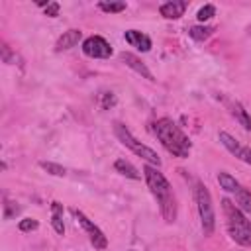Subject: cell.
<instances>
[{"label": "cell", "mask_w": 251, "mask_h": 251, "mask_svg": "<svg viewBox=\"0 0 251 251\" xmlns=\"http://www.w3.org/2000/svg\"><path fill=\"white\" fill-rule=\"evenodd\" d=\"M218 137H220L222 145H224L231 155H235V157L239 155V151H241V147H243V145H241L233 135H229L227 131H220V133H218Z\"/></svg>", "instance_id": "2e32d148"}, {"label": "cell", "mask_w": 251, "mask_h": 251, "mask_svg": "<svg viewBox=\"0 0 251 251\" xmlns=\"http://www.w3.org/2000/svg\"><path fill=\"white\" fill-rule=\"evenodd\" d=\"M212 16H216V6H214V4L202 6V8L198 10V14H196V18H198L200 22H206V20H210Z\"/></svg>", "instance_id": "44dd1931"}, {"label": "cell", "mask_w": 251, "mask_h": 251, "mask_svg": "<svg viewBox=\"0 0 251 251\" xmlns=\"http://www.w3.org/2000/svg\"><path fill=\"white\" fill-rule=\"evenodd\" d=\"M184 10H186V2H182V0H171V2L161 4L159 14L165 20H178L184 14Z\"/></svg>", "instance_id": "30bf717a"}, {"label": "cell", "mask_w": 251, "mask_h": 251, "mask_svg": "<svg viewBox=\"0 0 251 251\" xmlns=\"http://www.w3.org/2000/svg\"><path fill=\"white\" fill-rule=\"evenodd\" d=\"M233 196H235V202H237L235 206H237L241 212H251V192H249L245 186H241Z\"/></svg>", "instance_id": "ac0fdd59"}, {"label": "cell", "mask_w": 251, "mask_h": 251, "mask_svg": "<svg viewBox=\"0 0 251 251\" xmlns=\"http://www.w3.org/2000/svg\"><path fill=\"white\" fill-rule=\"evenodd\" d=\"M37 227H39V222L33 220V218H24V220H20V224H18V229H20V231H33V229H37Z\"/></svg>", "instance_id": "7402d4cb"}, {"label": "cell", "mask_w": 251, "mask_h": 251, "mask_svg": "<svg viewBox=\"0 0 251 251\" xmlns=\"http://www.w3.org/2000/svg\"><path fill=\"white\" fill-rule=\"evenodd\" d=\"M45 14H47L49 18H57V16H59V4H57V2H49L47 8H45Z\"/></svg>", "instance_id": "d4e9b609"}, {"label": "cell", "mask_w": 251, "mask_h": 251, "mask_svg": "<svg viewBox=\"0 0 251 251\" xmlns=\"http://www.w3.org/2000/svg\"><path fill=\"white\" fill-rule=\"evenodd\" d=\"M124 39H126L131 47H135L137 51H143V53L151 51V39H149L145 33L137 31V29H127V31L124 33Z\"/></svg>", "instance_id": "9c48e42d"}, {"label": "cell", "mask_w": 251, "mask_h": 251, "mask_svg": "<svg viewBox=\"0 0 251 251\" xmlns=\"http://www.w3.org/2000/svg\"><path fill=\"white\" fill-rule=\"evenodd\" d=\"M143 176H145V182H147L151 194L157 198L163 220L167 224H173L176 220V200H175L171 182L165 178V175L159 171V167H153L149 163L143 167Z\"/></svg>", "instance_id": "6da1fadb"}, {"label": "cell", "mask_w": 251, "mask_h": 251, "mask_svg": "<svg viewBox=\"0 0 251 251\" xmlns=\"http://www.w3.org/2000/svg\"><path fill=\"white\" fill-rule=\"evenodd\" d=\"M39 167H41L43 171H47L49 175H53V176H65V175H67V169H65V167H61V165H57V163H51V161H41Z\"/></svg>", "instance_id": "d6986e66"}, {"label": "cell", "mask_w": 251, "mask_h": 251, "mask_svg": "<svg viewBox=\"0 0 251 251\" xmlns=\"http://www.w3.org/2000/svg\"><path fill=\"white\" fill-rule=\"evenodd\" d=\"M98 8L106 14H118L126 10V2H98Z\"/></svg>", "instance_id": "ffe728a7"}, {"label": "cell", "mask_w": 251, "mask_h": 251, "mask_svg": "<svg viewBox=\"0 0 251 251\" xmlns=\"http://www.w3.org/2000/svg\"><path fill=\"white\" fill-rule=\"evenodd\" d=\"M114 169H116L120 175H124L126 178H131V180H139V178H141L139 171H137L129 161H126V159H118V161L114 163Z\"/></svg>", "instance_id": "7c38bea8"}, {"label": "cell", "mask_w": 251, "mask_h": 251, "mask_svg": "<svg viewBox=\"0 0 251 251\" xmlns=\"http://www.w3.org/2000/svg\"><path fill=\"white\" fill-rule=\"evenodd\" d=\"M218 182H220V186H222L226 192H229V194H235V192L241 188V184L235 180V176H231V175L226 173V171H220V173H218Z\"/></svg>", "instance_id": "5bb4252c"}, {"label": "cell", "mask_w": 251, "mask_h": 251, "mask_svg": "<svg viewBox=\"0 0 251 251\" xmlns=\"http://www.w3.org/2000/svg\"><path fill=\"white\" fill-rule=\"evenodd\" d=\"M120 59H122V63H126L131 71H135L137 75H141L143 78H147V80H155L153 78V73L147 69V65L139 59V57H135L133 53H127V51H124L122 55H120Z\"/></svg>", "instance_id": "ba28073f"}, {"label": "cell", "mask_w": 251, "mask_h": 251, "mask_svg": "<svg viewBox=\"0 0 251 251\" xmlns=\"http://www.w3.org/2000/svg\"><path fill=\"white\" fill-rule=\"evenodd\" d=\"M75 216H76V220L80 222L82 229L88 233V239H90V243L94 245V249H98V251L106 249V247H108V239H106V235L102 233V229H100L92 220H88L80 210H75Z\"/></svg>", "instance_id": "52a82bcc"}, {"label": "cell", "mask_w": 251, "mask_h": 251, "mask_svg": "<svg viewBox=\"0 0 251 251\" xmlns=\"http://www.w3.org/2000/svg\"><path fill=\"white\" fill-rule=\"evenodd\" d=\"M127 251H135V249H127Z\"/></svg>", "instance_id": "83f0119b"}, {"label": "cell", "mask_w": 251, "mask_h": 251, "mask_svg": "<svg viewBox=\"0 0 251 251\" xmlns=\"http://www.w3.org/2000/svg\"><path fill=\"white\" fill-rule=\"evenodd\" d=\"M216 31V27L212 25H192L188 27V35L194 39V41H206L208 37H212Z\"/></svg>", "instance_id": "9a60e30c"}, {"label": "cell", "mask_w": 251, "mask_h": 251, "mask_svg": "<svg viewBox=\"0 0 251 251\" xmlns=\"http://www.w3.org/2000/svg\"><path fill=\"white\" fill-rule=\"evenodd\" d=\"M231 114L235 116V120H237L247 131H251V116L247 114V110H245L239 102H233V106H231Z\"/></svg>", "instance_id": "e0dca14e"}, {"label": "cell", "mask_w": 251, "mask_h": 251, "mask_svg": "<svg viewBox=\"0 0 251 251\" xmlns=\"http://www.w3.org/2000/svg\"><path fill=\"white\" fill-rule=\"evenodd\" d=\"M51 226L53 229L63 235L65 233V224H63V204L59 202H51Z\"/></svg>", "instance_id": "4fadbf2b"}, {"label": "cell", "mask_w": 251, "mask_h": 251, "mask_svg": "<svg viewBox=\"0 0 251 251\" xmlns=\"http://www.w3.org/2000/svg\"><path fill=\"white\" fill-rule=\"evenodd\" d=\"M153 131L157 135V139L161 141V145L173 155V157H178V159H186L190 155V149H192V143L190 139L182 133V129L169 118H161L153 124Z\"/></svg>", "instance_id": "7a4b0ae2"}, {"label": "cell", "mask_w": 251, "mask_h": 251, "mask_svg": "<svg viewBox=\"0 0 251 251\" xmlns=\"http://www.w3.org/2000/svg\"><path fill=\"white\" fill-rule=\"evenodd\" d=\"M82 53L92 59H108L112 55V45L100 35H90L82 41Z\"/></svg>", "instance_id": "8992f818"}, {"label": "cell", "mask_w": 251, "mask_h": 251, "mask_svg": "<svg viewBox=\"0 0 251 251\" xmlns=\"http://www.w3.org/2000/svg\"><path fill=\"white\" fill-rule=\"evenodd\" d=\"M18 214H20V206H18L16 202L6 200V202H4V218L10 220V218H14V216H18Z\"/></svg>", "instance_id": "603a6c76"}, {"label": "cell", "mask_w": 251, "mask_h": 251, "mask_svg": "<svg viewBox=\"0 0 251 251\" xmlns=\"http://www.w3.org/2000/svg\"><path fill=\"white\" fill-rule=\"evenodd\" d=\"M114 133H116V137L129 149V151H133L137 157H141L145 163H149V165H153V167H159L161 165V157L151 149V147H147V145H143L141 141H137L133 135H131V131L124 126V124H120V122H116L114 124Z\"/></svg>", "instance_id": "277c9868"}, {"label": "cell", "mask_w": 251, "mask_h": 251, "mask_svg": "<svg viewBox=\"0 0 251 251\" xmlns=\"http://www.w3.org/2000/svg\"><path fill=\"white\" fill-rule=\"evenodd\" d=\"M222 208L226 214V226H227L229 237L241 247H251V220H247L245 212H241L227 198L222 200Z\"/></svg>", "instance_id": "3957f363"}, {"label": "cell", "mask_w": 251, "mask_h": 251, "mask_svg": "<svg viewBox=\"0 0 251 251\" xmlns=\"http://www.w3.org/2000/svg\"><path fill=\"white\" fill-rule=\"evenodd\" d=\"M237 159H241V161H245L247 165H251V147H241Z\"/></svg>", "instance_id": "484cf974"}, {"label": "cell", "mask_w": 251, "mask_h": 251, "mask_svg": "<svg viewBox=\"0 0 251 251\" xmlns=\"http://www.w3.org/2000/svg\"><path fill=\"white\" fill-rule=\"evenodd\" d=\"M194 198H196V208H198L202 231H204V235H212L214 227H216V214H214V204H212L210 190L202 182H196Z\"/></svg>", "instance_id": "5b68a950"}, {"label": "cell", "mask_w": 251, "mask_h": 251, "mask_svg": "<svg viewBox=\"0 0 251 251\" xmlns=\"http://www.w3.org/2000/svg\"><path fill=\"white\" fill-rule=\"evenodd\" d=\"M2 59H4V63H10L12 61V53H10L8 45H2Z\"/></svg>", "instance_id": "4316f807"}, {"label": "cell", "mask_w": 251, "mask_h": 251, "mask_svg": "<svg viewBox=\"0 0 251 251\" xmlns=\"http://www.w3.org/2000/svg\"><path fill=\"white\" fill-rule=\"evenodd\" d=\"M233 251H239V249H233Z\"/></svg>", "instance_id": "f1b7e54d"}, {"label": "cell", "mask_w": 251, "mask_h": 251, "mask_svg": "<svg viewBox=\"0 0 251 251\" xmlns=\"http://www.w3.org/2000/svg\"><path fill=\"white\" fill-rule=\"evenodd\" d=\"M114 104H116L114 92H104V96H102V108H104V110H110Z\"/></svg>", "instance_id": "cb8c5ba5"}, {"label": "cell", "mask_w": 251, "mask_h": 251, "mask_svg": "<svg viewBox=\"0 0 251 251\" xmlns=\"http://www.w3.org/2000/svg\"><path fill=\"white\" fill-rule=\"evenodd\" d=\"M80 39H82V31H80V29H69V31H65V33L57 39V43H55V51H67V49H73V47L78 45Z\"/></svg>", "instance_id": "8fae6325"}]
</instances>
